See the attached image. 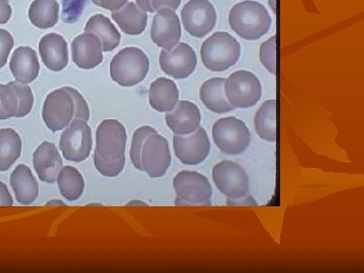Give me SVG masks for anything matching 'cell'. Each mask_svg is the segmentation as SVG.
Returning <instances> with one entry per match:
<instances>
[{"mask_svg":"<svg viewBox=\"0 0 364 273\" xmlns=\"http://www.w3.org/2000/svg\"><path fill=\"white\" fill-rule=\"evenodd\" d=\"M229 25L242 39L256 41L269 32L272 18L263 4L246 0L232 7Z\"/></svg>","mask_w":364,"mask_h":273,"instance_id":"obj_1","label":"cell"},{"mask_svg":"<svg viewBox=\"0 0 364 273\" xmlns=\"http://www.w3.org/2000/svg\"><path fill=\"white\" fill-rule=\"evenodd\" d=\"M200 55L208 70L224 72L240 59L241 45L229 33L218 32L203 43Z\"/></svg>","mask_w":364,"mask_h":273,"instance_id":"obj_2","label":"cell"},{"mask_svg":"<svg viewBox=\"0 0 364 273\" xmlns=\"http://www.w3.org/2000/svg\"><path fill=\"white\" fill-rule=\"evenodd\" d=\"M149 69V58L142 50L124 48L112 60L111 77L119 85L132 87L142 82Z\"/></svg>","mask_w":364,"mask_h":273,"instance_id":"obj_3","label":"cell"},{"mask_svg":"<svg viewBox=\"0 0 364 273\" xmlns=\"http://www.w3.org/2000/svg\"><path fill=\"white\" fill-rule=\"evenodd\" d=\"M75 88L62 87L52 91L43 105V121L53 133L64 130L74 119L76 112Z\"/></svg>","mask_w":364,"mask_h":273,"instance_id":"obj_4","label":"cell"},{"mask_svg":"<svg viewBox=\"0 0 364 273\" xmlns=\"http://www.w3.org/2000/svg\"><path fill=\"white\" fill-rule=\"evenodd\" d=\"M225 95L235 109H250L262 97L259 78L250 71L238 70L225 80Z\"/></svg>","mask_w":364,"mask_h":273,"instance_id":"obj_5","label":"cell"},{"mask_svg":"<svg viewBox=\"0 0 364 273\" xmlns=\"http://www.w3.org/2000/svg\"><path fill=\"white\" fill-rule=\"evenodd\" d=\"M213 139L217 147L227 155H240L248 149L251 133L241 119L223 117L213 126Z\"/></svg>","mask_w":364,"mask_h":273,"instance_id":"obj_6","label":"cell"},{"mask_svg":"<svg viewBox=\"0 0 364 273\" xmlns=\"http://www.w3.org/2000/svg\"><path fill=\"white\" fill-rule=\"evenodd\" d=\"M176 205H212L213 188L205 176L196 171H183L173 178Z\"/></svg>","mask_w":364,"mask_h":273,"instance_id":"obj_7","label":"cell"},{"mask_svg":"<svg viewBox=\"0 0 364 273\" xmlns=\"http://www.w3.org/2000/svg\"><path fill=\"white\" fill-rule=\"evenodd\" d=\"M59 146L68 161L79 163L87 159L92 148L91 129L87 122L73 119L62 133Z\"/></svg>","mask_w":364,"mask_h":273,"instance_id":"obj_8","label":"cell"},{"mask_svg":"<svg viewBox=\"0 0 364 273\" xmlns=\"http://www.w3.org/2000/svg\"><path fill=\"white\" fill-rule=\"evenodd\" d=\"M182 25L193 37H205L214 30L217 11L210 0H189L181 9Z\"/></svg>","mask_w":364,"mask_h":273,"instance_id":"obj_9","label":"cell"},{"mask_svg":"<svg viewBox=\"0 0 364 273\" xmlns=\"http://www.w3.org/2000/svg\"><path fill=\"white\" fill-rule=\"evenodd\" d=\"M213 181L228 198L236 200L248 196L249 178L240 165L232 161L217 163L213 168Z\"/></svg>","mask_w":364,"mask_h":273,"instance_id":"obj_10","label":"cell"},{"mask_svg":"<svg viewBox=\"0 0 364 273\" xmlns=\"http://www.w3.org/2000/svg\"><path fill=\"white\" fill-rule=\"evenodd\" d=\"M171 161L167 139L159 135L157 132L148 136L141 152L143 171L151 178H159L166 174Z\"/></svg>","mask_w":364,"mask_h":273,"instance_id":"obj_11","label":"cell"},{"mask_svg":"<svg viewBox=\"0 0 364 273\" xmlns=\"http://www.w3.org/2000/svg\"><path fill=\"white\" fill-rule=\"evenodd\" d=\"M159 64L162 71L174 79H186L196 71L198 57L186 43H178L171 49L160 52Z\"/></svg>","mask_w":364,"mask_h":273,"instance_id":"obj_12","label":"cell"},{"mask_svg":"<svg viewBox=\"0 0 364 273\" xmlns=\"http://www.w3.org/2000/svg\"><path fill=\"white\" fill-rule=\"evenodd\" d=\"M176 157L186 165H198L205 161L210 152V142L207 131L198 128L189 135L173 136Z\"/></svg>","mask_w":364,"mask_h":273,"instance_id":"obj_13","label":"cell"},{"mask_svg":"<svg viewBox=\"0 0 364 273\" xmlns=\"http://www.w3.org/2000/svg\"><path fill=\"white\" fill-rule=\"evenodd\" d=\"M126 144V128L117 119H105L98 126L95 151L100 156L105 159L124 156Z\"/></svg>","mask_w":364,"mask_h":273,"instance_id":"obj_14","label":"cell"},{"mask_svg":"<svg viewBox=\"0 0 364 273\" xmlns=\"http://www.w3.org/2000/svg\"><path fill=\"white\" fill-rule=\"evenodd\" d=\"M151 39L162 49H171L181 38V25L176 11L164 9L158 11L151 26Z\"/></svg>","mask_w":364,"mask_h":273,"instance_id":"obj_15","label":"cell"},{"mask_svg":"<svg viewBox=\"0 0 364 273\" xmlns=\"http://www.w3.org/2000/svg\"><path fill=\"white\" fill-rule=\"evenodd\" d=\"M165 119L174 135L186 136L200 128L202 114L198 105L188 100H181L171 112H167Z\"/></svg>","mask_w":364,"mask_h":273,"instance_id":"obj_16","label":"cell"},{"mask_svg":"<svg viewBox=\"0 0 364 273\" xmlns=\"http://www.w3.org/2000/svg\"><path fill=\"white\" fill-rule=\"evenodd\" d=\"M102 45L95 33H85L72 42V59L79 68L90 70L95 68L104 60Z\"/></svg>","mask_w":364,"mask_h":273,"instance_id":"obj_17","label":"cell"},{"mask_svg":"<svg viewBox=\"0 0 364 273\" xmlns=\"http://www.w3.org/2000/svg\"><path fill=\"white\" fill-rule=\"evenodd\" d=\"M33 167L40 181L54 183L58 178L60 170L63 167V160L55 144L43 142L33 153Z\"/></svg>","mask_w":364,"mask_h":273,"instance_id":"obj_18","label":"cell"},{"mask_svg":"<svg viewBox=\"0 0 364 273\" xmlns=\"http://www.w3.org/2000/svg\"><path fill=\"white\" fill-rule=\"evenodd\" d=\"M39 51L43 63L49 70L60 72L68 65V44L58 33H48L41 39Z\"/></svg>","mask_w":364,"mask_h":273,"instance_id":"obj_19","label":"cell"},{"mask_svg":"<svg viewBox=\"0 0 364 273\" xmlns=\"http://www.w3.org/2000/svg\"><path fill=\"white\" fill-rule=\"evenodd\" d=\"M9 68L16 81L21 83L33 82L40 73L39 58L31 47L21 46L11 56Z\"/></svg>","mask_w":364,"mask_h":273,"instance_id":"obj_20","label":"cell"},{"mask_svg":"<svg viewBox=\"0 0 364 273\" xmlns=\"http://www.w3.org/2000/svg\"><path fill=\"white\" fill-rule=\"evenodd\" d=\"M11 186L16 195V202L23 205H32L39 196V184L32 170L25 164L16 166L11 176Z\"/></svg>","mask_w":364,"mask_h":273,"instance_id":"obj_21","label":"cell"},{"mask_svg":"<svg viewBox=\"0 0 364 273\" xmlns=\"http://www.w3.org/2000/svg\"><path fill=\"white\" fill-rule=\"evenodd\" d=\"M179 102V90L174 81L159 77L151 83L149 102L151 107L159 112H169Z\"/></svg>","mask_w":364,"mask_h":273,"instance_id":"obj_22","label":"cell"},{"mask_svg":"<svg viewBox=\"0 0 364 273\" xmlns=\"http://www.w3.org/2000/svg\"><path fill=\"white\" fill-rule=\"evenodd\" d=\"M226 78L214 77L205 81L200 90V97L208 111L215 114L233 112L234 107L228 102L225 95L224 83Z\"/></svg>","mask_w":364,"mask_h":273,"instance_id":"obj_23","label":"cell"},{"mask_svg":"<svg viewBox=\"0 0 364 273\" xmlns=\"http://www.w3.org/2000/svg\"><path fill=\"white\" fill-rule=\"evenodd\" d=\"M112 18L126 35L139 36L146 30L148 14L139 9L135 2H128L119 11H112Z\"/></svg>","mask_w":364,"mask_h":273,"instance_id":"obj_24","label":"cell"},{"mask_svg":"<svg viewBox=\"0 0 364 273\" xmlns=\"http://www.w3.org/2000/svg\"><path fill=\"white\" fill-rule=\"evenodd\" d=\"M85 33H95L100 40L102 51L111 52L116 49L121 42V33H119L111 20L102 14H95L91 16L86 23Z\"/></svg>","mask_w":364,"mask_h":273,"instance_id":"obj_25","label":"cell"},{"mask_svg":"<svg viewBox=\"0 0 364 273\" xmlns=\"http://www.w3.org/2000/svg\"><path fill=\"white\" fill-rule=\"evenodd\" d=\"M254 126L259 138L267 142L277 141V102L267 100L256 112Z\"/></svg>","mask_w":364,"mask_h":273,"instance_id":"obj_26","label":"cell"},{"mask_svg":"<svg viewBox=\"0 0 364 273\" xmlns=\"http://www.w3.org/2000/svg\"><path fill=\"white\" fill-rule=\"evenodd\" d=\"M59 9L57 0H33L28 9V18L42 30L53 28L58 23Z\"/></svg>","mask_w":364,"mask_h":273,"instance_id":"obj_27","label":"cell"},{"mask_svg":"<svg viewBox=\"0 0 364 273\" xmlns=\"http://www.w3.org/2000/svg\"><path fill=\"white\" fill-rule=\"evenodd\" d=\"M23 143L14 129L0 130V171H7L21 157Z\"/></svg>","mask_w":364,"mask_h":273,"instance_id":"obj_28","label":"cell"},{"mask_svg":"<svg viewBox=\"0 0 364 273\" xmlns=\"http://www.w3.org/2000/svg\"><path fill=\"white\" fill-rule=\"evenodd\" d=\"M57 183L60 193L69 202L79 200L85 191V179L80 172L73 166L62 167Z\"/></svg>","mask_w":364,"mask_h":273,"instance_id":"obj_29","label":"cell"},{"mask_svg":"<svg viewBox=\"0 0 364 273\" xmlns=\"http://www.w3.org/2000/svg\"><path fill=\"white\" fill-rule=\"evenodd\" d=\"M18 109V98L11 85H0V119L16 117Z\"/></svg>","mask_w":364,"mask_h":273,"instance_id":"obj_30","label":"cell"},{"mask_svg":"<svg viewBox=\"0 0 364 273\" xmlns=\"http://www.w3.org/2000/svg\"><path fill=\"white\" fill-rule=\"evenodd\" d=\"M156 130L150 126L140 127L138 130L134 133L133 139H132V145L130 151L131 161L133 163L136 169L143 171L142 163H141V152L144 142L151 134L156 133Z\"/></svg>","mask_w":364,"mask_h":273,"instance_id":"obj_31","label":"cell"},{"mask_svg":"<svg viewBox=\"0 0 364 273\" xmlns=\"http://www.w3.org/2000/svg\"><path fill=\"white\" fill-rule=\"evenodd\" d=\"M9 85L16 91L18 98V109L16 117L28 116L32 111L33 102H35L32 90L26 83L18 82V81H13V82H9Z\"/></svg>","mask_w":364,"mask_h":273,"instance_id":"obj_32","label":"cell"},{"mask_svg":"<svg viewBox=\"0 0 364 273\" xmlns=\"http://www.w3.org/2000/svg\"><path fill=\"white\" fill-rule=\"evenodd\" d=\"M95 166L102 176L105 177H117L122 173L126 164V157L122 156L117 159H105V158L100 156L98 152L95 151Z\"/></svg>","mask_w":364,"mask_h":273,"instance_id":"obj_33","label":"cell"},{"mask_svg":"<svg viewBox=\"0 0 364 273\" xmlns=\"http://www.w3.org/2000/svg\"><path fill=\"white\" fill-rule=\"evenodd\" d=\"M259 57L261 63L269 73L275 74L277 68V38H270L267 42L260 46Z\"/></svg>","mask_w":364,"mask_h":273,"instance_id":"obj_34","label":"cell"},{"mask_svg":"<svg viewBox=\"0 0 364 273\" xmlns=\"http://www.w3.org/2000/svg\"><path fill=\"white\" fill-rule=\"evenodd\" d=\"M14 45V37L9 31L0 28V69L6 65Z\"/></svg>","mask_w":364,"mask_h":273,"instance_id":"obj_35","label":"cell"},{"mask_svg":"<svg viewBox=\"0 0 364 273\" xmlns=\"http://www.w3.org/2000/svg\"><path fill=\"white\" fill-rule=\"evenodd\" d=\"M95 6L102 7L107 11H116L128 4L129 0H91Z\"/></svg>","mask_w":364,"mask_h":273,"instance_id":"obj_36","label":"cell"},{"mask_svg":"<svg viewBox=\"0 0 364 273\" xmlns=\"http://www.w3.org/2000/svg\"><path fill=\"white\" fill-rule=\"evenodd\" d=\"M181 0H151L153 9L154 11H161V9H169L172 11H176L181 6Z\"/></svg>","mask_w":364,"mask_h":273,"instance_id":"obj_37","label":"cell"},{"mask_svg":"<svg viewBox=\"0 0 364 273\" xmlns=\"http://www.w3.org/2000/svg\"><path fill=\"white\" fill-rule=\"evenodd\" d=\"M13 16L9 0H0V25H6Z\"/></svg>","mask_w":364,"mask_h":273,"instance_id":"obj_38","label":"cell"},{"mask_svg":"<svg viewBox=\"0 0 364 273\" xmlns=\"http://www.w3.org/2000/svg\"><path fill=\"white\" fill-rule=\"evenodd\" d=\"M14 205L13 196L4 182L0 181V207H11Z\"/></svg>","mask_w":364,"mask_h":273,"instance_id":"obj_39","label":"cell"},{"mask_svg":"<svg viewBox=\"0 0 364 273\" xmlns=\"http://www.w3.org/2000/svg\"><path fill=\"white\" fill-rule=\"evenodd\" d=\"M136 2L139 9H142L145 13H154L155 11L151 4V0H136Z\"/></svg>","mask_w":364,"mask_h":273,"instance_id":"obj_40","label":"cell"},{"mask_svg":"<svg viewBox=\"0 0 364 273\" xmlns=\"http://www.w3.org/2000/svg\"><path fill=\"white\" fill-rule=\"evenodd\" d=\"M268 4H269L270 7H272V11H274L277 9V0H268Z\"/></svg>","mask_w":364,"mask_h":273,"instance_id":"obj_41","label":"cell"}]
</instances>
